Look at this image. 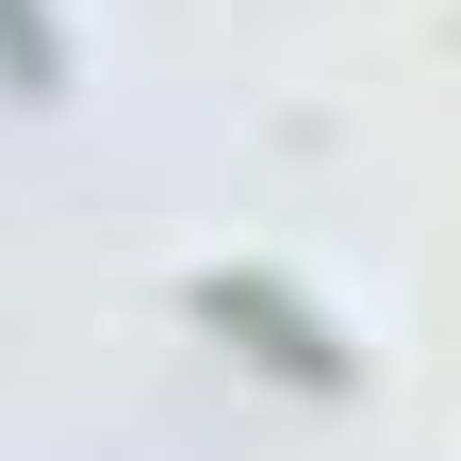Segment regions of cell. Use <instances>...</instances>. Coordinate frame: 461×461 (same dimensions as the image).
Wrapping results in <instances>:
<instances>
[{"label":"cell","mask_w":461,"mask_h":461,"mask_svg":"<svg viewBox=\"0 0 461 461\" xmlns=\"http://www.w3.org/2000/svg\"><path fill=\"white\" fill-rule=\"evenodd\" d=\"M182 313H198V330H230L264 379H297V395H346V379H363V363L330 346V313H313V297H280L264 264H198V280H182Z\"/></svg>","instance_id":"obj_1"},{"label":"cell","mask_w":461,"mask_h":461,"mask_svg":"<svg viewBox=\"0 0 461 461\" xmlns=\"http://www.w3.org/2000/svg\"><path fill=\"white\" fill-rule=\"evenodd\" d=\"M67 83V33H50V0H0V99H50Z\"/></svg>","instance_id":"obj_2"}]
</instances>
